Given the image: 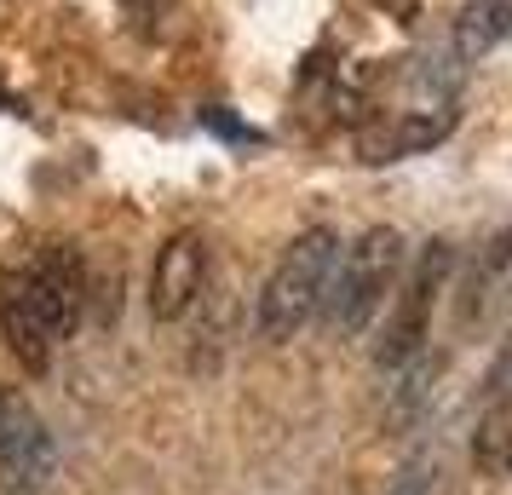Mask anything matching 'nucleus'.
<instances>
[{"instance_id": "obj_1", "label": "nucleus", "mask_w": 512, "mask_h": 495, "mask_svg": "<svg viewBox=\"0 0 512 495\" xmlns=\"http://www.w3.org/2000/svg\"><path fill=\"white\" fill-rule=\"evenodd\" d=\"M334 260H340V242L334 231H305L294 236V248L277 260L271 283L259 294V340H294V334L311 323V311L323 306L328 277H334Z\"/></svg>"}, {"instance_id": "obj_2", "label": "nucleus", "mask_w": 512, "mask_h": 495, "mask_svg": "<svg viewBox=\"0 0 512 495\" xmlns=\"http://www.w3.org/2000/svg\"><path fill=\"white\" fill-rule=\"evenodd\" d=\"M397 271H403V236H397L392 225L363 231L346 248V260H334V277H328V294H323L328 323L340 334H363L369 317L386 306Z\"/></svg>"}, {"instance_id": "obj_3", "label": "nucleus", "mask_w": 512, "mask_h": 495, "mask_svg": "<svg viewBox=\"0 0 512 495\" xmlns=\"http://www.w3.org/2000/svg\"><path fill=\"white\" fill-rule=\"evenodd\" d=\"M443 277H449V248L432 242V248L415 260L409 283H403V294H397L392 323H386L380 346H374V363H380V369H397V363H409V357L426 346V323H432V300H438Z\"/></svg>"}, {"instance_id": "obj_4", "label": "nucleus", "mask_w": 512, "mask_h": 495, "mask_svg": "<svg viewBox=\"0 0 512 495\" xmlns=\"http://www.w3.org/2000/svg\"><path fill=\"white\" fill-rule=\"evenodd\" d=\"M24 288H29V306L41 311V323H47L52 340L75 334V323H81V300H87V265H81V254H75L70 242L41 248L35 265L24 271Z\"/></svg>"}, {"instance_id": "obj_5", "label": "nucleus", "mask_w": 512, "mask_h": 495, "mask_svg": "<svg viewBox=\"0 0 512 495\" xmlns=\"http://www.w3.org/2000/svg\"><path fill=\"white\" fill-rule=\"evenodd\" d=\"M202 271H208V248L202 236H173L162 254H156V271H150V317H185L202 294Z\"/></svg>"}, {"instance_id": "obj_6", "label": "nucleus", "mask_w": 512, "mask_h": 495, "mask_svg": "<svg viewBox=\"0 0 512 495\" xmlns=\"http://www.w3.org/2000/svg\"><path fill=\"white\" fill-rule=\"evenodd\" d=\"M52 467V438L18 398L0 392V472L12 490H35Z\"/></svg>"}, {"instance_id": "obj_7", "label": "nucleus", "mask_w": 512, "mask_h": 495, "mask_svg": "<svg viewBox=\"0 0 512 495\" xmlns=\"http://www.w3.org/2000/svg\"><path fill=\"white\" fill-rule=\"evenodd\" d=\"M0 334H6L12 357L24 363L29 375H47L52 369V334L41 323V311L29 306L24 271H0Z\"/></svg>"}, {"instance_id": "obj_8", "label": "nucleus", "mask_w": 512, "mask_h": 495, "mask_svg": "<svg viewBox=\"0 0 512 495\" xmlns=\"http://www.w3.org/2000/svg\"><path fill=\"white\" fill-rule=\"evenodd\" d=\"M449 127H455L449 110H438V116H403V121H392V127H374V133H363V162L415 156V150H426V144H438Z\"/></svg>"}, {"instance_id": "obj_9", "label": "nucleus", "mask_w": 512, "mask_h": 495, "mask_svg": "<svg viewBox=\"0 0 512 495\" xmlns=\"http://www.w3.org/2000/svg\"><path fill=\"white\" fill-rule=\"evenodd\" d=\"M507 35H512V0H466L461 6V24H455L461 58H478V52H489Z\"/></svg>"}, {"instance_id": "obj_10", "label": "nucleus", "mask_w": 512, "mask_h": 495, "mask_svg": "<svg viewBox=\"0 0 512 495\" xmlns=\"http://www.w3.org/2000/svg\"><path fill=\"white\" fill-rule=\"evenodd\" d=\"M472 461L489 478H507L512 472V403H495L484 421H478V432H472Z\"/></svg>"}]
</instances>
